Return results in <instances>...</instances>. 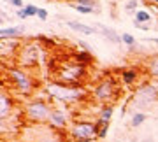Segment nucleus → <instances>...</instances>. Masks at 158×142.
Segmentation results:
<instances>
[{
    "label": "nucleus",
    "mask_w": 158,
    "mask_h": 142,
    "mask_svg": "<svg viewBox=\"0 0 158 142\" xmlns=\"http://www.w3.org/2000/svg\"><path fill=\"white\" fill-rule=\"evenodd\" d=\"M46 97L51 102H58L62 105H74V103L85 102L88 97V91L85 86H76V84H65L58 81H49L44 88Z\"/></svg>",
    "instance_id": "obj_1"
},
{
    "label": "nucleus",
    "mask_w": 158,
    "mask_h": 142,
    "mask_svg": "<svg viewBox=\"0 0 158 142\" xmlns=\"http://www.w3.org/2000/svg\"><path fill=\"white\" fill-rule=\"evenodd\" d=\"M25 11H27L28 18H37V14H39V7H35L34 4H27V6H25Z\"/></svg>",
    "instance_id": "obj_27"
},
{
    "label": "nucleus",
    "mask_w": 158,
    "mask_h": 142,
    "mask_svg": "<svg viewBox=\"0 0 158 142\" xmlns=\"http://www.w3.org/2000/svg\"><path fill=\"white\" fill-rule=\"evenodd\" d=\"M139 77H141V72L137 68H123L121 74H119L121 86H127V88H132L134 84H137Z\"/></svg>",
    "instance_id": "obj_12"
},
{
    "label": "nucleus",
    "mask_w": 158,
    "mask_h": 142,
    "mask_svg": "<svg viewBox=\"0 0 158 142\" xmlns=\"http://www.w3.org/2000/svg\"><path fill=\"white\" fill-rule=\"evenodd\" d=\"M16 16L19 18V19H27V18H28V14H27V11H25V9H18Z\"/></svg>",
    "instance_id": "obj_31"
},
{
    "label": "nucleus",
    "mask_w": 158,
    "mask_h": 142,
    "mask_svg": "<svg viewBox=\"0 0 158 142\" xmlns=\"http://www.w3.org/2000/svg\"><path fill=\"white\" fill-rule=\"evenodd\" d=\"M70 56H72L74 62L81 63V65H86V67H91L93 65V55H91L90 51H85V49H77V51L70 53Z\"/></svg>",
    "instance_id": "obj_15"
},
{
    "label": "nucleus",
    "mask_w": 158,
    "mask_h": 142,
    "mask_svg": "<svg viewBox=\"0 0 158 142\" xmlns=\"http://www.w3.org/2000/svg\"><path fill=\"white\" fill-rule=\"evenodd\" d=\"M67 137L72 142H98V128L95 121L77 120L67 128Z\"/></svg>",
    "instance_id": "obj_8"
},
{
    "label": "nucleus",
    "mask_w": 158,
    "mask_h": 142,
    "mask_svg": "<svg viewBox=\"0 0 158 142\" xmlns=\"http://www.w3.org/2000/svg\"><path fill=\"white\" fill-rule=\"evenodd\" d=\"M95 28H97V32L104 37V39H107L109 42H113V44H116V46H121L123 44V40H121V35L116 32V30H113V28H109V26H106V25H95Z\"/></svg>",
    "instance_id": "obj_13"
},
{
    "label": "nucleus",
    "mask_w": 158,
    "mask_h": 142,
    "mask_svg": "<svg viewBox=\"0 0 158 142\" xmlns=\"http://www.w3.org/2000/svg\"><path fill=\"white\" fill-rule=\"evenodd\" d=\"M148 120V116L144 112H141V111H137L134 116H132V120H130V126H134V128H137V126H141L144 121Z\"/></svg>",
    "instance_id": "obj_21"
},
{
    "label": "nucleus",
    "mask_w": 158,
    "mask_h": 142,
    "mask_svg": "<svg viewBox=\"0 0 158 142\" xmlns=\"http://www.w3.org/2000/svg\"><path fill=\"white\" fill-rule=\"evenodd\" d=\"M51 60L56 63L55 58H51ZM53 74H55L53 75V81L65 83V84L85 86V81L88 79V74H90V67L74 62L72 56H70L69 60H60L56 63L55 70H53Z\"/></svg>",
    "instance_id": "obj_2"
},
{
    "label": "nucleus",
    "mask_w": 158,
    "mask_h": 142,
    "mask_svg": "<svg viewBox=\"0 0 158 142\" xmlns=\"http://www.w3.org/2000/svg\"><path fill=\"white\" fill-rule=\"evenodd\" d=\"M9 4H11L12 7H16V9H25L23 0H9Z\"/></svg>",
    "instance_id": "obj_29"
},
{
    "label": "nucleus",
    "mask_w": 158,
    "mask_h": 142,
    "mask_svg": "<svg viewBox=\"0 0 158 142\" xmlns=\"http://www.w3.org/2000/svg\"><path fill=\"white\" fill-rule=\"evenodd\" d=\"M25 28L23 26H4L0 28V39H21Z\"/></svg>",
    "instance_id": "obj_16"
},
{
    "label": "nucleus",
    "mask_w": 158,
    "mask_h": 142,
    "mask_svg": "<svg viewBox=\"0 0 158 142\" xmlns=\"http://www.w3.org/2000/svg\"><path fill=\"white\" fill-rule=\"evenodd\" d=\"M69 2H76V0H69Z\"/></svg>",
    "instance_id": "obj_36"
},
{
    "label": "nucleus",
    "mask_w": 158,
    "mask_h": 142,
    "mask_svg": "<svg viewBox=\"0 0 158 142\" xmlns=\"http://www.w3.org/2000/svg\"><path fill=\"white\" fill-rule=\"evenodd\" d=\"M155 102H158V81H142L132 93V107L144 112Z\"/></svg>",
    "instance_id": "obj_7"
},
{
    "label": "nucleus",
    "mask_w": 158,
    "mask_h": 142,
    "mask_svg": "<svg viewBox=\"0 0 158 142\" xmlns=\"http://www.w3.org/2000/svg\"><path fill=\"white\" fill-rule=\"evenodd\" d=\"M4 74H6V81L9 83V86L23 97H32L35 90H37V86H39L37 79L32 74V70L23 68L19 65H14V63L6 67Z\"/></svg>",
    "instance_id": "obj_3"
},
{
    "label": "nucleus",
    "mask_w": 158,
    "mask_h": 142,
    "mask_svg": "<svg viewBox=\"0 0 158 142\" xmlns=\"http://www.w3.org/2000/svg\"><path fill=\"white\" fill-rule=\"evenodd\" d=\"M125 9H127V11H134V14H135V12L139 11V2H137V0H128V2L125 4Z\"/></svg>",
    "instance_id": "obj_28"
},
{
    "label": "nucleus",
    "mask_w": 158,
    "mask_h": 142,
    "mask_svg": "<svg viewBox=\"0 0 158 142\" xmlns=\"http://www.w3.org/2000/svg\"><path fill=\"white\" fill-rule=\"evenodd\" d=\"M79 49H85V51H90V44L88 42H85V40H79Z\"/></svg>",
    "instance_id": "obj_32"
},
{
    "label": "nucleus",
    "mask_w": 158,
    "mask_h": 142,
    "mask_svg": "<svg viewBox=\"0 0 158 142\" xmlns=\"http://www.w3.org/2000/svg\"><path fill=\"white\" fill-rule=\"evenodd\" d=\"M53 107L51 105L49 98H42V97H32L28 102L23 105V116L30 121V123H35V125H46L51 118V112H53Z\"/></svg>",
    "instance_id": "obj_6"
},
{
    "label": "nucleus",
    "mask_w": 158,
    "mask_h": 142,
    "mask_svg": "<svg viewBox=\"0 0 158 142\" xmlns=\"http://www.w3.org/2000/svg\"><path fill=\"white\" fill-rule=\"evenodd\" d=\"M148 40H149V42H153V44H156V46H158V39H156V37H151V39H148Z\"/></svg>",
    "instance_id": "obj_35"
},
{
    "label": "nucleus",
    "mask_w": 158,
    "mask_h": 142,
    "mask_svg": "<svg viewBox=\"0 0 158 142\" xmlns=\"http://www.w3.org/2000/svg\"><path fill=\"white\" fill-rule=\"evenodd\" d=\"M14 105H16L14 97H11L7 91H4V93L0 95V120L2 121L9 120L11 111H14Z\"/></svg>",
    "instance_id": "obj_11"
},
{
    "label": "nucleus",
    "mask_w": 158,
    "mask_h": 142,
    "mask_svg": "<svg viewBox=\"0 0 158 142\" xmlns=\"http://www.w3.org/2000/svg\"><path fill=\"white\" fill-rule=\"evenodd\" d=\"M67 26L74 32H79V34H85V35L97 34L95 26H90V25H85V23H79V21H67Z\"/></svg>",
    "instance_id": "obj_17"
},
{
    "label": "nucleus",
    "mask_w": 158,
    "mask_h": 142,
    "mask_svg": "<svg viewBox=\"0 0 158 142\" xmlns=\"http://www.w3.org/2000/svg\"><path fill=\"white\" fill-rule=\"evenodd\" d=\"M134 26H135V28H139V30H144V32H148V30H149V25H141V23H135V21H134Z\"/></svg>",
    "instance_id": "obj_33"
},
{
    "label": "nucleus",
    "mask_w": 158,
    "mask_h": 142,
    "mask_svg": "<svg viewBox=\"0 0 158 142\" xmlns=\"http://www.w3.org/2000/svg\"><path fill=\"white\" fill-rule=\"evenodd\" d=\"M134 142H135V140H134Z\"/></svg>",
    "instance_id": "obj_38"
},
{
    "label": "nucleus",
    "mask_w": 158,
    "mask_h": 142,
    "mask_svg": "<svg viewBox=\"0 0 158 142\" xmlns=\"http://www.w3.org/2000/svg\"><path fill=\"white\" fill-rule=\"evenodd\" d=\"M146 4H153V6H156L158 7V0H144Z\"/></svg>",
    "instance_id": "obj_34"
},
{
    "label": "nucleus",
    "mask_w": 158,
    "mask_h": 142,
    "mask_svg": "<svg viewBox=\"0 0 158 142\" xmlns=\"http://www.w3.org/2000/svg\"><path fill=\"white\" fill-rule=\"evenodd\" d=\"M6 2H9V0H6Z\"/></svg>",
    "instance_id": "obj_37"
},
{
    "label": "nucleus",
    "mask_w": 158,
    "mask_h": 142,
    "mask_svg": "<svg viewBox=\"0 0 158 142\" xmlns=\"http://www.w3.org/2000/svg\"><path fill=\"white\" fill-rule=\"evenodd\" d=\"M48 125H49L51 130H55V132H67L69 125H70L67 112L62 107H53V112H51V118L48 121Z\"/></svg>",
    "instance_id": "obj_9"
},
{
    "label": "nucleus",
    "mask_w": 158,
    "mask_h": 142,
    "mask_svg": "<svg viewBox=\"0 0 158 142\" xmlns=\"http://www.w3.org/2000/svg\"><path fill=\"white\" fill-rule=\"evenodd\" d=\"M23 42H19V39H0V53L4 60H16L18 53L21 49Z\"/></svg>",
    "instance_id": "obj_10"
},
{
    "label": "nucleus",
    "mask_w": 158,
    "mask_h": 142,
    "mask_svg": "<svg viewBox=\"0 0 158 142\" xmlns=\"http://www.w3.org/2000/svg\"><path fill=\"white\" fill-rule=\"evenodd\" d=\"M37 18H39L40 21H46V19H48V11H46V9H39V14H37Z\"/></svg>",
    "instance_id": "obj_30"
},
{
    "label": "nucleus",
    "mask_w": 158,
    "mask_h": 142,
    "mask_svg": "<svg viewBox=\"0 0 158 142\" xmlns=\"http://www.w3.org/2000/svg\"><path fill=\"white\" fill-rule=\"evenodd\" d=\"M51 58H48V49L40 44L39 40H27V42H23L21 49L18 53L16 65L32 70V68L39 67L40 63H46Z\"/></svg>",
    "instance_id": "obj_5"
},
{
    "label": "nucleus",
    "mask_w": 158,
    "mask_h": 142,
    "mask_svg": "<svg viewBox=\"0 0 158 142\" xmlns=\"http://www.w3.org/2000/svg\"><path fill=\"white\" fill-rule=\"evenodd\" d=\"M144 70H146V74L149 79L158 81V53L156 55H151L144 62Z\"/></svg>",
    "instance_id": "obj_14"
},
{
    "label": "nucleus",
    "mask_w": 158,
    "mask_h": 142,
    "mask_svg": "<svg viewBox=\"0 0 158 142\" xmlns=\"http://www.w3.org/2000/svg\"><path fill=\"white\" fill-rule=\"evenodd\" d=\"M69 6L72 7L74 11H77L79 14H93V12H97L95 9H91V7H86V6H79V4H69Z\"/></svg>",
    "instance_id": "obj_24"
},
{
    "label": "nucleus",
    "mask_w": 158,
    "mask_h": 142,
    "mask_svg": "<svg viewBox=\"0 0 158 142\" xmlns=\"http://www.w3.org/2000/svg\"><path fill=\"white\" fill-rule=\"evenodd\" d=\"M121 40H123V44L125 46H128V47H134L135 46V37L134 35H130V34H121Z\"/></svg>",
    "instance_id": "obj_26"
},
{
    "label": "nucleus",
    "mask_w": 158,
    "mask_h": 142,
    "mask_svg": "<svg viewBox=\"0 0 158 142\" xmlns=\"http://www.w3.org/2000/svg\"><path fill=\"white\" fill-rule=\"evenodd\" d=\"M74 4H79V6H86V7H91L98 12V2L97 0H76Z\"/></svg>",
    "instance_id": "obj_25"
},
{
    "label": "nucleus",
    "mask_w": 158,
    "mask_h": 142,
    "mask_svg": "<svg viewBox=\"0 0 158 142\" xmlns=\"http://www.w3.org/2000/svg\"><path fill=\"white\" fill-rule=\"evenodd\" d=\"M97 128H98V140H104L109 133V123H100V121H95Z\"/></svg>",
    "instance_id": "obj_23"
},
{
    "label": "nucleus",
    "mask_w": 158,
    "mask_h": 142,
    "mask_svg": "<svg viewBox=\"0 0 158 142\" xmlns=\"http://www.w3.org/2000/svg\"><path fill=\"white\" fill-rule=\"evenodd\" d=\"M35 40H39V42L44 46L46 49H53V47L56 46V42H55V40L49 39V37H46V35H37V37H35Z\"/></svg>",
    "instance_id": "obj_22"
},
{
    "label": "nucleus",
    "mask_w": 158,
    "mask_h": 142,
    "mask_svg": "<svg viewBox=\"0 0 158 142\" xmlns=\"http://www.w3.org/2000/svg\"><path fill=\"white\" fill-rule=\"evenodd\" d=\"M67 135V133H65ZM63 135V132H51L48 135L40 137L37 142H67V137Z\"/></svg>",
    "instance_id": "obj_19"
},
{
    "label": "nucleus",
    "mask_w": 158,
    "mask_h": 142,
    "mask_svg": "<svg viewBox=\"0 0 158 142\" xmlns=\"http://www.w3.org/2000/svg\"><path fill=\"white\" fill-rule=\"evenodd\" d=\"M113 114H114V105L113 103H107V105H100V109H98V118H97V121H100V123H111V120H113Z\"/></svg>",
    "instance_id": "obj_18"
},
{
    "label": "nucleus",
    "mask_w": 158,
    "mask_h": 142,
    "mask_svg": "<svg viewBox=\"0 0 158 142\" xmlns=\"http://www.w3.org/2000/svg\"><path fill=\"white\" fill-rule=\"evenodd\" d=\"M153 19L151 12L149 11H144V9H139V11L134 14V21L135 23H141V25H149Z\"/></svg>",
    "instance_id": "obj_20"
},
{
    "label": "nucleus",
    "mask_w": 158,
    "mask_h": 142,
    "mask_svg": "<svg viewBox=\"0 0 158 142\" xmlns=\"http://www.w3.org/2000/svg\"><path fill=\"white\" fill-rule=\"evenodd\" d=\"M119 93H121V83H118L114 75H104L90 88L91 100L100 105H107V103L114 105V102L119 98Z\"/></svg>",
    "instance_id": "obj_4"
}]
</instances>
